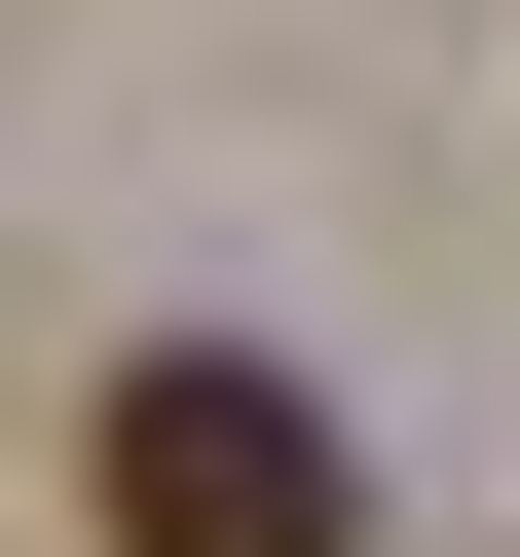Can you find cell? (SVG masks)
Returning a JSON list of instances; mask_svg holds the SVG:
<instances>
[{
  "label": "cell",
  "instance_id": "1",
  "mask_svg": "<svg viewBox=\"0 0 520 557\" xmlns=\"http://www.w3.org/2000/svg\"><path fill=\"white\" fill-rule=\"evenodd\" d=\"M75 520H112V557H372V446L260 372V335H149V372L75 409Z\"/></svg>",
  "mask_w": 520,
  "mask_h": 557
}]
</instances>
